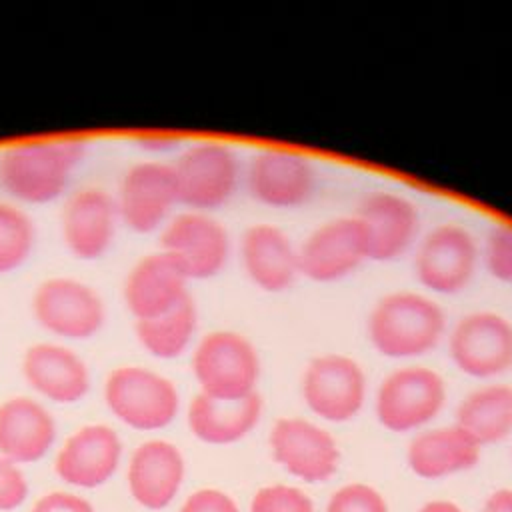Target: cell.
<instances>
[{
	"label": "cell",
	"mask_w": 512,
	"mask_h": 512,
	"mask_svg": "<svg viewBox=\"0 0 512 512\" xmlns=\"http://www.w3.org/2000/svg\"><path fill=\"white\" fill-rule=\"evenodd\" d=\"M244 180L256 202L276 210H294L314 196L318 178L314 164L304 154L266 148L252 156Z\"/></svg>",
	"instance_id": "cell-14"
},
{
	"label": "cell",
	"mask_w": 512,
	"mask_h": 512,
	"mask_svg": "<svg viewBox=\"0 0 512 512\" xmlns=\"http://www.w3.org/2000/svg\"><path fill=\"white\" fill-rule=\"evenodd\" d=\"M120 224L114 196L100 186L74 190L60 214V234L66 250L84 262L100 260L112 248Z\"/></svg>",
	"instance_id": "cell-15"
},
{
	"label": "cell",
	"mask_w": 512,
	"mask_h": 512,
	"mask_svg": "<svg viewBox=\"0 0 512 512\" xmlns=\"http://www.w3.org/2000/svg\"><path fill=\"white\" fill-rule=\"evenodd\" d=\"M366 336L372 348L386 358H420L446 336V312L428 294L394 290L370 308Z\"/></svg>",
	"instance_id": "cell-2"
},
{
	"label": "cell",
	"mask_w": 512,
	"mask_h": 512,
	"mask_svg": "<svg viewBox=\"0 0 512 512\" xmlns=\"http://www.w3.org/2000/svg\"><path fill=\"white\" fill-rule=\"evenodd\" d=\"M268 442L274 462L308 484L326 482L340 462L332 434L306 418H278Z\"/></svg>",
	"instance_id": "cell-16"
},
{
	"label": "cell",
	"mask_w": 512,
	"mask_h": 512,
	"mask_svg": "<svg viewBox=\"0 0 512 512\" xmlns=\"http://www.w3.org/2000/svg\"><path fill=\"white\" fill-rule=\"evenodd\" d=\"M120 222L136 234L160 232L180 206L170 162L140 160L128 166L114 196Z\"/></svg>",
	"instance_id": "cell-10"
},
{
	"label": "cell",
	"mask_w": 512,
	"mask_h": 512,
	"mask_svg": "<svg viewBox=\"0 0 512 512\" xmlns=\"http://www.w3.org/2000/svg\"><path fill=\"white\" fill-rule=\"evenodd\" d=\"M182 268L162 250L142 256L126 274L122 298L132 318L148 320L164 314L190 296Z\"/></svg>",
	"instance_id": "cell-19"
},
{
	"label": "cell",
	"mask_w": 512,
	"mask_h": 512,
	"mask_svg": "<svg viewBox=\"0 0 512 512\" xmlns=\"http://www.w3.org/2000/svg\"><path fill=\"white\" fill-rule=\"evenodd\" d=\"M448 354L472 378L500 376L512 368V322L492 310L468 312L448 332Z\"/></svg>",
	"instance_id": "cell-11"
},
{
	"label": "cell",
	"mask_w": 512,
	"mask_h": 512,
	"mask_svg": "<svg viewBox=\"0 0 512 512\" xmlns=\"http://www.w3.org/2000/svg\"><path fill=\"white\" fill-rule=\"evenodd\" d=\"M170 164L180 206L206 214L230 202L242 176L238 154L218 140L188 144Z\"/></svg>",
	"instance_id": "cell-5"
},
{
	"label": "cell",
	"mask_w": 512,
	"mask_h": 512,
	"mask_svg": "<svg viewBox=\"0 0 512 512\" xmlns=\"http://www.w3.org/2000/svg\"><path fill=\"white\" fill-rule=\"evenodd\" d=\"M456 424L480 446L508 438L512 434V386L488 384L466 394L456 410Z\"/></svg>",
	"instance_id": "cell-26"
},
{
	"label": "cell",
	"mask_w": 512,
	"mask_h": 512,
	"mask_svg": "<svg viewBox=\"0 0 512 512\" xmlns=\"http://www.w3.org/2000/svg\"><path fill=\"white\" fill-rule=\"evenodd\" d=\"M188 280L218 276L230 258V234L212 214L182 210L160 230V248Z\"/></svg>",
	"instance_id": "cell-9"
},
{
	"label": "cell",
	"mask_w": 512,
	"mask_h": 512,
	"mask_svg": "<svg viewBox=\"0 0 512 512\" xmlns=\"http://www.w3.org/2000/svg\"><path fill=\"white\" fill-rule=\"evenodd\" d=\"M56 440V422L44 404L12 396L0 404V456L12 464L42 460Z\"/></svg>",
	"instance_id": "cell-23"
},
{
	"label": "cell",
	"mask_w": 512,
	"mask_h": 512,
	"mask_svg": "<svg viewBox=\"0 0 512 512\" xmlns=\"http://www.w3.org/2000/svg\"><path fill=\"white\" fill-rule=\"evenodd\" d=\"M190 366L200 392L218 400L254 394L262 368L256 346L236 330L204 334L192 350Z\"/></svg>",
	"instance_id": "cell-3"
},
{
	"label": "cell",
	"mask_w": 512,
	"mask_h": 512,
	"mask_svg": "<svg viewBox=\"0 0 512 512\" xmlns=\"http://www.w3.org/2000/svg\"><path fill=\"white\" fill-rule=\"evenodd\" d=\"M104 402L112 416L138 432L166 428L180 410L174 382L138 364L118 366L106 376Z\"/></svg>",
	"instance_id": "cell-4"
},
{
	"label": "cell",
	"mask_w": 512,
	"mask_h": 512,
	"mask_svg": "<svg viewBox=\"0 0 512 512\" xmlns=\"http://www.w3.org/2000/svg\"><path fill=\"white\" fill-rule=\"evenodd\" d=\"M418 512H462V508L450 500H432L424 504Z\"/></svg>",
	"instance_id": "cell-37"
},
{
	"label": "cell",
	"mask_w": 512,
	"mask_h": 512,
	"mask_svg": "<svg viewBox=\"0 0 512 512\" xmlns=\"http://www.w3.org/2000/svg\"><path fill=\"white\" fill-rule=\"evenodd\" d=\"M138 344L158 360L180 358L194 342L198 332V308L188 296L160 316L134 324Z\"/></svg>",
	"instance_id": "cell-27"
},
{
	"label": "cell",
	"mask_w": 512,
	"mask_h": 512,
	"mask_svg": "<svg viewBox=\"0 0 512 512\" xmlns=\"http://www.w3.org/2000/svg\"><path fill=\"white\" fill-rule=\"evenodd\" d=\"M446 404L444 378L428 366H402L392 370L376 392V418L396 434L412 432L432 422Z\"/></svg>",
	"instance_id": "cell-7"
},
{
	"label": "cell",
	"mask_w": 512,
	"mask_h": 512,
	"mask_svg": "<svg viewBox=\"0 0 512 512\" xmlns=\"http://www.w3.org/2000/svg\"><path fill=\"white\" fill-rule=\"evenodd\" d=\"M326 512H388V504L376 488L352 482L332 494Z\"/></svg>",
	"instance_id": "cell-30"
},
{
	"label": "cell",
	"mask_w": 512,
	"mask_h": 512,
	"mask_svg": "<svg viewBox=\"0 0 512 512\" xmlns=\"http://www.w3.org/2000/svg\"><path fill=\"white\" fill-rule=\"evenodd\" d=\"M184 456L168 440H146L130 456L126 482L132 498L148 508L162 510L178 494L184 480Z\"/></svg>",
	"instance_id": "cell-22"
},
{
	"label": "cell",
	"mask_w": 512,
	"mask_h": 512,
	"mask_svg": "<svg viewBox=\"0 0 512 512\" xmlns=\"http://www.w3.org/2000/svg\"><path fill=\"white\" fill-rule=\"evenodd\" d=\"M136 144L138 148L152 152V154H164V152H172L180 146V138L174 134H166V132H144L136 136Z\"/></svg>",
	"instance_id": "cell-35"
},
{
	"label": "cell",
	"mask_w": 512,
	"mask_h": 512,
	"mask_svg": "<svg viewBox=\"0 0 512 512\" xmlns=\"http://www.w3.org/2000/svg\"><path fill=\"white\" fill-rule=\"evenodd\" d=\"M480 512H512V488H500L492 492Z\"/></svg>",
	"instance_id": "cell-36"
},
{
	"label": "cell",
	"mask_w": 512,
	"mask_h": 512,
	"mask_svg": "<svg viewBox=\"0 0 512 512\" xmlns=\"http://www.w3.org/2000/svg\"><path fill=\"white\" fill-rule=\"evenodd\" d=\"M354 216L366 232L370 260H400L418 242L420 212L410 198L398 192H370Z\"/></svg>",
	"instance_id": "cell-17"
},
{
	"label": "cell",
	"mask_w": 512,
	"mask_h": 512,
	"mask_svg": "<svg viewBox=\"0 0 512 512\" xmlns=\"http://www.w3.org/2000/svg\"><path fill=\"white\" fill-rule=\"evenodd\" d=\"M34 246L36 224L30 214L10 200H0V276L22 268Z\"/></svg>",
	"instance_id": "cell-28"
},
{
	"label": "cell",
	"mask_w": 512,
	"mask_h": 512,
	"mask_svg": "<svg viewBox=\"0 0 512 512\" xmlns=\"http://www.w3.org/2000/svg\"><path fill=\"white\" fill-rule=\"evenodd\" d=\"M26 384L56 404H76L90 390V370L80 354L60 342H36L22 356Z\"/></svg>",
	"instance_id": "cell-20"
},
{
	"label": "cell",
	"mask_w": 512,
	"mask_h": 512,
	"mask_svg": "<svg viewBox=\"0 0 512 512\" xmlns=\"http://www.w3.org/2000/svg\"><path fill=\"white\" fill-rule=\"evenodd\" d=\"M30 304L36 324L60 340H90L106 322V304L100 292L70 276L42 280Z\"/></svg>",
	"instance_id": "cell-6"
},
{
	"label": "cell",
	"mask_w": 512,
	"mask_h": 512,
	"mask_svg": "<svg viewBox=\"0 0 512 512\" xmlns=\"http://www.w3.org/2000/svg\"><path fill=\"white\" fill-rule=\"evenodd\" d=\"M32 512H94V506L78 494L56 490L38 498Z\"/></svg>",
	"instance_id": "cell-34"
},
{
	"label": "cell",
	"mask_w": 512,
	"mask_h": 512,
	"mask_svg": "<svg viewBox=\"0 0 512 512\" xmlns=\"http://www.w3.org/2000/svg\"><path fill=\"white\" fill-rule=\"evenodd\" d=\"M178 512H240V510L226 492L216 488H202L190 494Z\"/></svg>",
	"instance_id": "cell-33"
},
{
	"label": "cell",
	"mask_w": 512,
	"mask_h": 512,
	"mask_svg": "<svg viewBox=\"0 0 512 512\" xmlns=\"http://www.w3.org/2000/svg\"><path fill=\"white\" fill-rule=\"evenodd\" d=\"M366 260V232L354 214L322 222L298 246L300 276L320 284L348 278Z\"/></svg>",
	"instance_id": "cell-13"
},
{
	"label": "cell",
	"mask_w": 512,
	"mask_h": 512,
	"mask_svg": "<svg viewBox=\"0 0 512 512\" xmlns=\"http://www.w3.org/2000/svg\"><path fill=\"white\" fill-rule=\"evenodd\" d=\"M250 512H314V504L304 490L274 484L264 486L254 494Z\"/></svg>",
	"instance_id": "cell-29"
},
{
	"label": "cell",
	"mask_w": 512,
	"mask_h": 512,
	"mask_svg": "<svg viewBox=\"0 0 512 512\" xmlns=\"http://www.w3.org/2000/svg\"><path fill=\"white\" fill-rule=\"evenodd\" d=\"M86 154L80 138L30 140L0 152V188L18 206H42L64 196Z\"/></svg>",
	"instance_id": "cell-1"
},
{
	"label": "cell",
	"mask_w": 512,
	"mask_h": 512,
	"mask_svg": "<svg viewBox=\"0 0 512 512\" xmlns=\"http://www.w3.org/2000/svg\"><path fill=\"white\" fill-rule=\"evenodd\" d=\"M262 408L258 392L240 400H218L198 392L188 404L186 420L200 442L224 446L248 436L256 428Z\"/></svg>",
	"instance_id": "cell-25"
},
{
	"label": "cell",
	"mask_w": 512,
	"mask_h": 512,
	"mask_svg": "<svg viewBox=\"0 0 512 512\" xmlns=\"http://www.w3.org/2000/svg\"><path fill=\"white\" fill-rule=\"evenodd\" d=\"M240 262L248 280L270 294L288 290L300 276L298 246L282 228L268 222L242 232Z\"/></svg>",
	"instance_id": "cell-21"
},
{
	"label": "cell",
	"mask_w": 512,
	"mask_h": 512,
	"mask_svg": "<svg viewBox=\"0 0 512 512\" xmlns=\"http://www.w3.org/2000/svg\"><path fill=\"white\" fill-rule=\"evenodd\" d=\"M480 442L458 424L416 434L408 446L410 470L424 480H440L470 470L480 460Z\"/></svg>",
	"instance_id": "cell-24"
},
{
	"label": "cell",
	"mask_w": 512,
	"mask_h": 512,
	"mask_svg": "<svg viewBox=\"0 0 512 512\" xmlns=\"http://www.w3.org/2000/svg\"><path fill=\"white\" fill-rule=\"evenodd\" d=\"M28 496V482L22 470L0 456V512L18 508Z\"/></svg>",
	"instance_id": "cell-32"
},
{
	"label": "cell",
	"mask_w": 512,
	"mask_h": 512,
	"mask_svg": "<svg viewBox=\"0 0 512 512\" xmlns=\"http://www.w3.org/2000/svg\"><path fill=\"white\" fill-rule=\"evenodd\" d=\"M480 250L474 234L456 222H444L428 230L414 252L418 284L442 296L462 292L474 278Z\"/></svg>",
	"instance_id": "cell-8"
},
{
	"label": "cell",
	"mask_w": 512,
	"mask_h": 512,
	"mask_svg": "<svg viewBox=\"0 0 512 512\" xmlns=\"http://www.w3.org/2000/svg\"><path fill=\"white\" fill-rule=\"evenodd\" d=\"M302 398L318 418L348 422L362 410L366 400L364 368L346 354H320L304 370Z\"/></svg>",
	"instance_id": "cell-12"
},
{
	"label": "cell",
	"mask_w": 512,
	"mask_h": 512,
	"mask_svg": "<svg viewBox=\"0 0 512 512\" xmlns=\"http://www.w3.org/2000/svg\"><path fill=\"white\" fill-rule=\"evenodd\" d=\"M122 442L106 424H86L70 434L56 454L54 470L70 486L96 488L106 484L120 466Z\"/></svg>",
	"instance_id": "cell-18"
},
{
	"label": "cell",
	"mask_w": 512,
	"mask_h": 512,
	"mask_svg": "<svg viewBox=\"0 0 512 512\" xmlns=\"http://www.w3.org/2000/svg\"><path fill=\"white\" fill-rule=\"evenodd\" d=\"M484 262L496 280L512 284V224L492 228L484 248Z\"/></svg>",
	"instance_id": "cell-31"
}]
</instances>
